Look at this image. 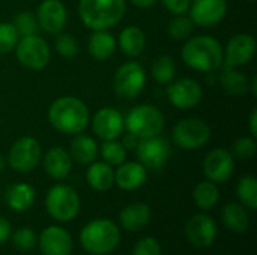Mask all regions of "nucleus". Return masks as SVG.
I'll list each match as a JSON object with an SVG mask.
<instances>
[{"label":"nucleus","instance_id":"f257e3e1","mask_svg":"<svg viewBox=\"0 0 257 255\" xmlns=\"http://www.w3.org/2000/svg\"><path fill=\"white\" fill-rule=\"evenodd\" d=\"M50 125L66 135L83 132L90 123L87 105L75 96H60L48 108Z\"/></svg>","mask_w":257,"mask_h":255},{"label":"nucleus","instance_id":"473e14b6","mask_svg":"<svg viewBox=\"0 0 257 255\" xmlns=\"http://www.w3.org/2000/svg\"><path fill=\"white\" fill-rule=\"evenodd\" d=\"M236 195L241 204L250 210L257 209V179L254 176H244L236 186Z\"/></svg>","mask_w":257,"mask_h":255},{"label":"nucleus","instance_id":"1a4fd4ad","mask_svg":"<svg viewBox=\"0 0 257 255\" xmlns=\"http://www.w3.org/2000/svg\"><path fill=\"white\" fill-rule=\"evenodd\" d=\"M15 56L24 68L39 71L48 65L51 51L45 39L38 35H30L18 39L15 45Z\"/></svg>","mask_w":257,"mask_h":255},{"label":"nucleus","instance_id":"a211bd4d","mask_svg":"<svg viewBox=\"0 0 257 255\" xmlns=\"http://www.w3.org/2000/svg\"><path fill=\"white\" fill-rule=\"evenodd\" d=\"M36 20L39 29L48 35L60 33L68 21V11L60 0H44L38 6Z\"/></svg>","mask_w":257,"mask_h":255},{"label":"nucleus","instance_id":"f3484780","mask_svg":"<svg viewBox=\"0 0 257 255\" xmlns=\"http://www.w3.org/2000/svg\"><path fill=\"white\" fill-rule=\"evenodd\" d=\"M188 11L196 26L215 27L226 17L227 0H191Z\"/></svg>","mask_w":257,"mask_h":255},{"label":"nucleus","instance_id":"412c9836","mask_svg":"<svg viewBox=\"0 0 257 255\" xmlns=\"http://www.w3.org/2000/svg\"><path fill=\"white\" fill-rule=\"evenodd\" d=\"M148 170L137 161H125L114 170V183L123 191H136L146 183Z\"/></svg>","mask_w":257,"mask_h":255},{"label":"nucleus","instance_id":"a878e982","mask_svg":"<svg viewBox=\"0 0 257 255\" xmlns=\"http://www.w3.org/2000/svg\"><path fill=\"white\" fill-rule=\"evenodd\" d=\"M86 180L89 186L98 192H107L114 185V170L104 161H93L86 171Z\"/></svg>","mask_w":257,"mask_h":255},{"label":"nucleus","instance_id":"bb28decb","mask_svg":"<svg viewBox=\"0 0 257 255\" xmlns=\"http://www.w3.org/2000/svg\"><path fill=\"white\" fill-rule=\"evenodd\" d=\"M117 44H119L120 51L125 56L134 59V57L142 56V53L145 51V48H146V35L137 26H126L125 29L120 30Z\"/></svg>","mask_w":257,"mask_h":255},{"label":"nucleus","instance_id":"09e8293b","mask_svg":"<svg viewBox=\"0 0 257 255\" xmlns=\"http://www.w3.org/2000/svg\"><path fill=\"white\" fill-rule=\"evenodd\" d=\"M247 2H254V0H247Z\"/></svg>","mask_w":257,"mask_h":255},{"label":"nucleus","instance_id":"b1692460","mask_svg":"<svg viewBox=\"0 0 257 255\" xmlns=\"http://www.w3.org/2000/svg\"><path fill=\"white\" fill-rule=\"evenodd\" d=\"M116 38L108 30H93L87 41V53L98 62L108 60L116 51Z\"/></svg>","mask_w":257,"mask_h":255},{"label":"nucleus","instance_id":"393cba45","mask_svg":"<svg viewBox=\"0 0 257 255\" xmlns=\"http://www.w3.org/2000/svg\"><path fill=\"white\" fill-rule=\"evenodd\" d=\"M69 155L72 161L78 162L80 165H89L93 161H96L99 155V147H98V143L92 137L80 132V134H75L71 141Z\"/></svg>","mask_w":257,"mask_h":255},{"label":"nucleus","instance_id":"e433bc0d","mask_svg":"<svg viewBox=\"0 0 257 255\" xmlns=\"http://www.w3.org/2000/svg\"><path fill=\"white\" fill-rule=\"evenodd\" d=\"M256 149L257 144L254 137H239L232 144L230 153L233 158H236L239 161H247V159H251L254 156Z\"/></svg>","mask_w":257,"mask_h":255},{"label":"nucleus","instance_id":"9b49d317","mask_svg":"<svg viewBox=\"0 0 257 255\" xmlns=\"http://www.w3.org/2000/svg\"><path fill=\"white\" fill-rule=\"evenodd\" d=\"M136 155L139 158V162L146 170H161L172 156V144L167 138L160 135L140 138Z\"/></svg>","mask_w":257,"mask_h":255},{"label":"nucleus","instance_id":"5701e85b","mask_svg":"<svg viewBox=\"0 0 257 255\" xmlns=\"http://www.w3.org/2000/svg\"><path fill=\"white\" fill-rule=\"evenodd\" d=\"M152 218V209L146 203H133L123 207L119 213V224L128 231L145 228Z\"/></svg>","mask_w":257,"mask_h":255},{"label":"nucleus","instance_id":"f03ea898","mask_svg":"<svg viewBox=\"0 0 257 255\" xmlns=\"http://www.w3.org/2000/svg\"><path fill=\"white\" fill-rule=\"evenodd\" d=\"M181 57L191 69L211 74L223 65V45L209 35L193 36L185 41Z\"/></svg>","mask_w":257,"mask_h":255},{"label":"nucleus","instance_id":"72a5a7b5","mask_svg":"<svg viewBox=\"0 0 257 255\" xmlns=\"http://www.w3.org/2000/svg\"><path fill=\"white\" fill-rule=\"evenodd\" d=\"M101 156L102 161L110 164L111 167H117L126 161V149L117 140H107L101 146Z\"/></svg>","mask_w":257,"mask_h":255},{"label":"nucleus","instance_id":"ddd939ff","mask_svg":"<svg viewBox=\"0 0 257 255\" xmlns=\"http://www.w3.org/2000/svg\"><path fill=\"white\" fill-rule=\"evenodd\" d=\"M169 102L179 110H190L200 104L203 98L202 86L193 78H179L167 84Z\"/></svg>","mask_w":257,"mask_h":255},{"label":"nucleus","instance_id":"49530a36","mask_svg":"<svg viewBox=\"0 0 257 255\" xmlns=\"http://www.w3.org/2000/svg\"><path fill=\"white\" fill-rule=\"evenodd\" d=\"M250 89H251V93L257 96V77L254 75L253 78H251V83H250Z\"/></svg>","mask_w":257,"mask_h":255},{"label":"nucleus","instance_id":"aec40b11","mask_svg":"<svg viewBox=\"0 0 257 255\" xmlns=\"http://www.w3.org/2000/svg\"><path fill=\"white\" fill-rule=\"evenodd\" d=\"M72 158L68 150L60 146H54L42 156V165L45 173L54 180H65L72 170Z\"/></svg>","mask_w":257,"mask_h":255},{"label":"nucleus","instance_id":"79ce46f5","mask_svg":"<svg viewBox=\"0 0 257 255\" xmlns=\"http://www.w3.org/2000/svg\"><path fill=\"white\" fill-rule=\"evenodd\" d=\"M139 141H140V138L136 135V134H133V132H128L126 131V134L122 137V146L126 149V150H136V147H137V144H139Z\"/></svg>","mask_w":257,"mask_h":255},{"label":"nucleus","instance_id":"9d476101","mask_svg":"<svg viewBox=\"0 0 257 255\" xmlns=\"http://www.w3.org/2000/svg\"><path fill=\"white\" fill-rule=\"evenodd\" d=\"M42 159V149L36 138L21 137L9 149L8 164L18 173L33 171Z\"/></svg>","mask_w":257,"mask_h":255},{"label":"nucleus","instance_id":"c85d7f7f","mask_svg":"<svg viewBox=\"0 0 257 255\" xmlns=\"http://www.w3.org/2000/svg\"><path fill=\"white\" fill-rule=\"evenodd\" d=\"M223 71L220 74V83L223 90L230 96H242L250 89V81L244 72L238 68H226L221 66Z\"/></svg>","mask_w":257,"mask_h":255},{"label":"nucleus","instance_id":"2f4dec72","mask_svg":"<svg viewBox=\"0 0 257 255\" xmlns=\"http://www.w3.org/2000/svg\"><path fill=\"white\" fill-rule=\"evenodd\" d=\"M194 27L196 24L190 15H173V18L167 24V33L173 41H187L188 38H191Z\"/></svg>","mask_w":257,"mask_h":255},{"label":"nucleus","instance_id":"ea45409f","mask_svg":"<svg viewBox=\"0 0 257 255\" xmlns=\"http://www.w3.org/2000/svg\"><path fill=\"white\" fill-rule=\"evenodd\" d=\"M131 255H163V251L160 242L155 237L146 236L134 245Z\"/></svg>","mask_w":257,"mask_h":255},{"label":"nucleus","instance_id":"58836bf2","mask_svg":"<svg viewBox=\"0 0 257 255\" xmlns=\"http://www.w3.org/2000/svg\"><path fill=\"white\" fill-rule=\"evenodd\" d=\"M20 36L12 23H0V54H8L15 50Z\"/></svg>","mask_w":257,"mask_h":255},{"label":"nucleus","instance_id":"de8ad7c7","mask_svg":"<svg viewBox=\"0 0 257 255\" xmlns=\"http://www.w3.org/2000/svg\"><path fill=\"white\" fill-rule=\"evenodd\" d=\"M5 167H6V159H5V156L0 153V173L5 170Z\"/></svg>","mask_w":257,"mask_h":255},{"label":"nucleus","instance_id":"f8f14e48","mask_svg":"<svg viewBox=\"0 0 257 255\" xmlns=\"http://www.w3.org/2000/svg\"><path fill=\"white\" fill-rule=\"evenodd\" d=\"M256 54V39L250 33L232 36L223 48V65L226 68H239L247 65Z\"/></svg>","mask_w":257,"mask_h":255},{"label":"nucleus","instance_id":"dca6fc26","mask_svg":"<svg viewBox=\"0 0 257 255\" xmlns=\"http://www.w3.org/2000/svg\"><path fill=\"white\" fill-rule=\"evenodd\" d=\"M218 234L217 222L206 213H197L190 218L185 225V236L196 248H209Z\"/></svg>","mask_w":257,"mask_h":255},{"label":"nucleus","instance_id":"2eb2a0df","mask_svg":"<svg viewBox=\"0 0 257 255\" xmlns=\"http://www.w3.org/2000/svg\"><path fill=\"white\" fill-rule=\"evenodd\" d=\"M235 171V158L230 150L217 147L211 150L203 161V173L208 180L214 183L227 182Z\"/></svg>","mask_w":257,"mask_h":255},{"label":"nucleus","instance_id":"7ed1b4c3","mask_svg":"<svg viewBox=\"0 0 257 255\" xmlns=\"http://www.w3.org/2000/svg\"><path fill=\"white\" fill-rule=\"evenodd\" d=\"M125 0H80L78 15L90 30H108L125 15Z\"/></svg>","mask_w":257,"mask_h":255},{"label":"nucleus","instance_id":"39448f33","mask_svg":"<svg viewBox=\"0 0 257 255\" xmlns=\"http://www.w3.org/2000/svg\"><path fill=\"white\" fill-rule=\"evenodd\" d=\"M125 129L136 134L139 138H148L160 135L164 131L166 119L161 110L151 104H140L131 108L123 117Z\"/></svg>","mask_w":257,"mask_h":255},{"label":"nucleus","instance_id":"0eeeda50","mask_svg":"<svg viewBox=\"0 0 257 255\" xmlns=\"http://www.w3.org/2000/svg\"><path fill=\"white\" fill-rule=\"evenodd\" d=\"M211 128L206 122L190 117L182 119L173 126V143L184 150H197L205 147L211 140Z\"/></svg>","mask_w":257,"mask_h":255},{"label":"nucleus","instance_id":"cd10ccee","mask_svg":"<svg viewBox=\"0 0 257 255\" xmlns=\"http://www.w3.org/2000/svg\"><path fill=\"white\" fill-rule=\"evenodd\" d=\"M221 219L223 224L235 233H245L250 227V216L247 207L235 201H230L223 207Z\"/></svg>","mask_w":257,"mask_h":255},{"label":"nucleus","instance_id":"4be33fe9","mask_svg":"<svg viewBox=\"0 0 257 255\" xmlns=\"http://www.w3.org/2000/svg\"><path fill=\"white\" fill-rule=\"evenodd\" d=\"M36 200V192L35 188L30 183L26 182H18L12 183L8 186L5 192V201L8 207L17 213H23L29 210Z\"/></svg>","mask_w":257,"mask_h":255},{"label":"nucleus","instance_id":"6ab92c4d","mask_svg":"<svg viewBox=\"0 0 257 255\" xmlns=\"http://www.w3.org/2000/svg\"><path fill=\"white\" fill-rule=\"evenodd\" d=\"M72 246L69 231L59 225H50L38 236V248L42 255H71Z\"/></svg>","mask_w":257,"mask_h":255},{"label":"nucleus","instance_id":"4c0bfd02","mask_svg":"<svg viewBox=\"0 0 257 255\" xmlns=\"http://www.w3.org/2000/svg\"><path fill=\"white\" fill-rule=\"evenodd\" d=\"M54 48H56L57 54L65 59H72L78 54V44H77L75 38L66 32L57 33V38L54 41Z\"/></svg>","mask_w":257,"mask_h":255},{"label":"nucleus","instance_id":"37998d69","mask_svg":"<svg viewBox=\"0 0 257 255\" xmlns=\"http://www.w3.org/2000/svg\"><path fill=\"white\" fill-rule=\"evenodd\" d=\"M11 233H12V230H11L9 221L6 218L0 216V245L5 243L11 237Z\"/></svg>","mask_w":257,"mask_h":255},{"label":"nucleus","instance_id":"20e7f679","mask_svg":"<svg viewBox=\"0 0 257 255\" xmlns=\"http://www.w3.org/2000/svg\"><path fill=\"white\" fill-rule=\"evenodd\" d=\"M120 242L119 227L108 218H96L80 231V243L92 255L111 254Z\"/></svg>","mask_w":257,"mask_h":255},{"label":"nucleus","instance_id":"4468645a","mask_svg":"<svg viewBox=\"0 0 257 255\" xmlns=\"http://www.w3.org/2000/svg\"><path fill=\"white\" fill-rule=\"evenodd\" d=\"M93 134L102 141L117 140L125 131V120L119 110L113 107H104L98 110L92 117Z\"/></svg>","mask_w":257,"mask_h":255},{"label":"nucleus","instance_id":"a19ab883","mask_svg":"<svg viewBox=\"0 0 257 255\" xmlns=\"http://www.w3.org/2000/svg\"><path fill=\"white\" fill-rule=\"evenodd\" d=\"M190 2L191 0H161L163 6L173 15L187 14L190 8Z\"/></svg>","mask_w":257,"mask_h":255},{"label":"nucleus","instance_id":"c03bdc74","mask_svg":"<svg viewBox=\"0 0 257 255\" xmlns=\"http://www.w3.org/2000/svg\"><path fill=\"white\" fill-rule=\"evenodd\" d=\"M248 126H250V134L256 138L257 137V110L253 108L250 119H248Z\"/></svg>","mask_w":257,"mask_h":255},{"label":"nucleus","instance_id":"c9c22d12","mask_svg":"<svg viewBox=\"0 0 257 255\" xmlns=\"http://www.w3.org/2000/svg\"><path fill=\"white\" fill-rule=\"evenodd\" d=\"M12 26L15 27V30H17V33H18L20 38L30 36V35H36V32H38V29H39L36 15H33L32 12H27V11L20 12V14L14 18Z\"/></svg>","mask_w":257,"mask_h":255},{"label":"nucleus","instance_id":"423d86ee","mask_svg":"<svg viewBox=\"0 0 257 255\" xmlns=\"http://www.w3.org/2000/svg\"><path fill=\"white\" fill-rule=\"evenodd\" d=\"M81 201L78 192L63 183L51 186L45 197V209L48 215L59 222H69L80 213Z\"/></svg>","mask_w":257,"mask_h":255},{"label":"nucleus","instance_id":"a18cd8bd","mask_svg":"<svg viewBox=\"0 0 257 255\" xmlns=\"http://www.w3.org/2000/svg\"><path fill=\"white\" fill-rule=\"evenodd\" d=\"M134 6L137 8H142V9H146V8H152L158 0H130Z\"/></svg>","mask_w":257,"mask_h":255},{"label":"nucleus","instance_id":"7c9ffc66","mask_svg":"<svg viewBox=\"0 0 257 255\" xmlns=\"http://www.w3.org/2000/svg\"><path fill=\"white\" fill-rule=\"evenodd\" d=\"M151 74H152V78L158 84H163V86L169 84L170 81H173L176 75V63L170 56L161 54L154 59L152 66H151Z\"/></svg>","mask_w":257,"mask_h":255},{"label":"nucleus","instance_id":"c756f323","mask_svg":"<svg viewBox=\"0 0 257 255\" xmlns=\"http://www.w3.org/2000/svg\"><path fill=\"white\" fill-rule=\"evenodd\" d=\"M193 200H194V204L200 210L206 212V210L214 209L220 200V189H218L217 183H214L208 179L197 183L193 191Z\"/></svg>","mask_w":257,"mask_h":255},{"label":"nucleus","instance_id":"f704fd0d","mask_svg":"<svg viewBox=\"0 0 257 255\" xmlns=\"http://www.w3.org/2000/svg\"><path fill=\"white\" fill-rule=\"evenodd\" d=\"M9 239L12 240L14 248L20 252H30L38 246V234L29 227H21L15 230L14 233H11Z\"/></svg>","mask_w":257,"mask_h":255},{"label":"nucleus","instance_id":"6e6552de","mask_svg":"<svg viewBox=\"0 0 257 255\" xmlns=\"http://www.w3.org/2000/svg\"><path fill=\"white\" fill-rule=\"evenodd\" d=\"M146 84V71L139 62H125L113 77V90L119 98H137Z\"/></svg>","mask_w":257,"mask_h":255}]
</instances>
